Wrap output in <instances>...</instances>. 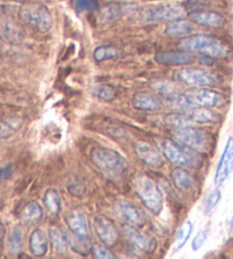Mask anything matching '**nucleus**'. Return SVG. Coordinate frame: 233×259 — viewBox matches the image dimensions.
Masks as SVG:
<instances>
[{"instance_id": "obj_4", "label": "nucleus", "mask_w": 233, "mask_h": 259, "mask_svg": "<svg viewBox=\"0 0 233 259\" xmlns=\"http://www.w3.org/2000/svg\"><path fill=\"white\" fill-rule=\"evenodd\" d=\"M159 149L164 157L177 166L189 168H200L203 166V159L199 155V152L183 144L180 145L172 140L160 141Z\"/></svg>"}, {"instance_id": "obj_36", "label": "nucleus", "mask_w": 233, "mask_h": 259, "mask_svg": "<svg viewBox=\"0 0 233 259\" xmlns=\"http://www.w3.org/2000/svg\"><path fill=\"white\" fill-rule=\"evenodd\" d=\"M91 253H92V256L97 259H114V258H116L108 249L104 247V245L98 244V243L92 244Z\"/></svg>"}, {"instance_id": "obj_12", "label": "nucleus", "mask_w": 233, "mask_h": 259, "mask_svg": "<svg viewBox=\"0 0 233 259\" xmlns=\"http://www.w3.org/2000/svg\"><path fill=\"white\" fill-rule=\"evenodd\" d=\"M93 229L98 238L107 247H113L118 242L119 233L114 223L105 216H97L93 220Z\"/></svg>"}, {"instance_id": "obj_1", "label": "nucleus", "mask_w": 233, "mask_h": 259, "mask_svg": "<svg viewBox=\"0 0 233 259\" xmlns=\"http://www.w3.org/2000/svg\"><path fill=\"white\" fill-rule=\"evenodd\" d=\"M179 48L188 53L205 55L212 59H225L230 54V48L225 42L212 35L196 34L182 39Z\"/></svg>"}, {"instance_id": "obj_13", "label": "nucleus", "mask_w": 233, "mask_h": 259, "mask_svg": "<svg viewBox=\"0 0 233 259\" xmlns=\"http://www.w3.org/2000/svg\"><path fill=\"white\" fill-rule=\"evenodd\" d=\"M25 39V31L14 20L0 16V40L11 45H20Z\"/></svg>"}, {"instance_id": "obj_32", "label": "nucleus", "mask_w": 233, "mask_h": 259, "mask_svg": "<svg viewBox=\"0 0 233 259\" xmlns=\"http://www.w3.org/2000/svg\"><path fill=\"white\" fill-rule=\"evenodd\" d=\"M93 96L104 102H110L116 97L115 89L108 84H99L92 89Z\"/></svg>"}, {"instance_id": "obj_37", "label": "nucleus", "mask_w": 233, "mask_h": 259, "mask_svg": "<svg viewBox=\"0 0 233 259\" xmlns=\"http://www.w3.org/2000/svg\"><path fill=\"white\" fill-rule=\"evenodd\" d=\"M208 235H209V231L207 229L200 230L194 238V240H192L191 242L192 250H194V251H198L199 249L203 248V245L206 243V241L208 239Z\"/></svg>"}, {"instance_id": "obj_9", "label": "nucleus", "mask_w": 233, "mask_h": 259, "mask_svg": "<svg viewBox=\"0 0 233 259\" xmlns=\"http://www.w3.org/2000/svg\"><path fill=\"white\" fill-rule=\"evenodd\" d=\"M188 103L194 106H201V108H216L223 104L224 97L214 91L210 89H201L197 87L195 89L183 94Z\"/></svg>"}, {"instance_id": "obj_8", "label": "nucleus", "mask_w": 233, "mask_h": 259, "mask_svg": "<svg viewBox=\"0 0 233 259\" xmlns=\"http://www.w3.org/2000/svg\"><path fill=\"white\" fill-rule=\"evenodd\" d=\"M176 79L191 87L214 86L217 82L216 75L208 71L195 68H181L176 72Z\"/></svg>"}, {"instance_id": "obj_20", "label": "nucleus", "mask_w": 233, "mask_h": 259, "mask_svg": "<svg viewBox=\"0 0 233 259\" xmlns=\"http://www.w3.org/2000/svg\"><path fill=\"white\" fill-rule=\"evenodd\" d=\"M132 104L136 109L142 111H157L162 106L159 98L149 92H139L133 96Z\"/></svg>"}, {"instance_id": "obj_34", "label": "nucleus", "mask_w": 233, "mask_h": 259, "mask_svg": "<svg viewBox=\"0 0 233 259\" xmlns=\"http://www.w3.org/2000/svg\"><path fill=\"white\" fill-rule=\"evenodd\" d=\"M221 198H222V193L218 189L214 190L213 192H210V193L207 195V198H206V200H205V204H204L205 213L212 212L215 209V207L218 204Z\"/></svg>"}, {"instance_id": "obj_23", "label": "nucleus", "mask_w": 233, "mask_h": 259, "mask_svg": "<svg viewBox=\"0 0 233 259\" xmlns=\"http://www.w3.org/2000/svg\"><path fill=\"white\" fill-rule=\"evenodd\" d=\"M171 181L173 185L182 192L190 191L195 184L192 176L182 168H178L176 170H173V172L171 174Z\"/></svg>"}, {"instance_id": "obj_19", "label": "nucleus", "mask_w": 233, "mask_h": 259, "mask_svg": "<svg viewBox=\"0 0 233 259\" xmlns=\"http://www.w3.org/2000/svg\"><path fill=\"white\" fill-rule=\"evenodd\" d=\"M155 61L163 65L180 66L194 62V56L188 52H160L155 55Z\"/></svg>"}, {"instance_id": "obj_15", "label": "nucleus", "mask_w": 233, "mask_h": 259, "mask_svg": "<svg viewBox=\"0 0 233 259\" xmlns=\"http://www.w3.org/2000/svg\"><path fill=\"white\" fill-rule=\"evenodd\" d=\"M115 209L121 218L132 226H142L146 223V213L129 201L119 200L115 203Z\"/></svg>"}, {"instance_id": "obj_11", "label": "nucleus", "mask_w": 233, "mask_h": 259, "mask_svg": "<svg viewBox=\"0 0 233 259\" xmlns=\"http://www.w3.org/2000/svg\"><path fill=\"white\" fill-rule=\"evenodd\" d=\"M134 150H136L137 157L147 166L156 169L164 166L162 151H159L156 146L151 145L150 143L145 141L138 142L134 146Z\"/></svg>"}, {"instance_id": "obj_21", "label": "nucleus", "mask_w": 233, "mask_h": 259, "mask_svg": "<svg viewBox=\"0 0 233 259\" xmlns=\"http://www.w3.org/2000/svg\"><path fill=\"white\" fill-rule=\"evenodd\" d=\"M30 250L35 257H43L48 251V238L47 234L41 230H35L30 235L29 240Z\"/></svg>"}, {"instance_id": "obj_29", "label": "nucleus", "mask_w": 233, "mask_h": 259, "mask_svg": "<svg viewBox=\"0 0 233 259\" xmlns=\"http://www.w3.org/2000/svg\"><path fill=\"white\" fill-rule=\"evenodd\" d=\"M119 56H120V51L113 46H99L93 51V59H95L97 62L118 59Z\"/></svg>"}, {"instance_id": "obj_39", "label": "nucleus", "mask_w": 233, "mask_h": 259, "mask_svg": "<svg viewBox=\"0 0 233 259\" xmlns=\"http://www.w3.org/2000/svg\"><path fill=\"white\" fill-rule=\"evenodd\" d=\"M96 0H75V7L78 11H91L97 8Z\"/></svg>"}, {"instance_id": "obj_6", "label": "nucleus", "mask_w": 233, "mask_h": 259, "mask_svg": "<svg viewBox=\"0 0 233 259\" xmlns=\"http://www.w3.org/2000/svg\"><path fill=\"white\" fill-rule=\"evenodd\" d=\"M20 17L26 25L41 33L48 32L53 24L52 15L48 7L38 3L26 4L22 6L20 10Z\"/></svg>"}, {"instance_id": "obj_17", "label": "nucleus", "mask_w": 233, "mask_h": 259, "mask_svg": "<svg viewBox=\"0 0 233 259\" xmlns=\"http://www.w3.org/2000/svg\"><path fill=\"white\" fill-rule=\"evenodd\" d=\"M189 20L192 23L214 29H222L226 25V20L221 14L212 11L194 12L189 14Z\"/></svg>"}, {"instance_id": "obj_40", "label": "nucleus", "mask_w": 233, "mask_h": 259, "mask_svg": "<svg viewBox=\"0 0 233 259\" xmlns=\"http://www.w3.org/2000/svg\"><path fill=\"white\" fill-rule=\"evenodd\" d=\"M12 174H13V168L11 164L0 167V183L7 180V178H10L12 176Z\"/></svg>"}, {"instance_id": "obj_35", "label": "nucleus", "mask_w": 233, "mask_h": 259, "mask_svg": "<svg viewBox=\"0 0 233 259\" xmlns=\"http://www.w3.org/2000/svg\"><path fill=\"white\" fill-rule=\"evenodd\" d=\"M21 122L17 119L7 120L6 122L0 124V136H11L19 129Z\"/></svg>"}, {"instance_id": "obj_42", "label": "nucleus", "mask_w": 233, "mask_h": 259, "mask_svg": "<svg viewBox=\"0 0 233 259\" xmlns=\"http://www.w3.org/2000/svg\"><path fill=\"white\" fill-rule=\"evenodd\" d=\"M0 65H2V62H0Z\"/></svg>"}, {"instance_id": "obj_28", "label": "nucleus", "mask_w": 233, "mask_h": 259, "mask_svg": "<svg viewBox=\"0 0 233 259\" xmlns=\"http://www.w3.org/2000/svg\"><path fill=\"white\" fill-rule=\"evenodd\" d=\"M43 211L41 205H40L37 201H31V202L26 203L23 209V213L22 217L23 220L28 223H37L42 218Z\"/></svg>"}, {"instance_id": "obj_38", "label": "nucleus", "mask_w": 233, "mask_h": 259, "mask_svg": "<svg viewBox=\"0 0 233 259\" xmlns=\"http://www.w3.org/2000/svg\"><path fill=\"white\" fill-rule=\"evenodd\" d=\"M69 192L73 195V196H82L84 191H86V186H84V183L82 182V180H73L69 183Z\"/></svg>"}, {"instance_id": "obj_3", "label": "nucleus", "mask_w": 233, "mask_h": 259, "mask_svg": "<svg viewBox=\"0 0 233 259\" xmlns=\"http://www.w3.org/2000/svg\"><path fill=\"white\" fill-rule=\"evenodd\" d=\"M132 186L143 204L154 215H159L162 212L164 207V196L157 183L151 177L145 175V174H138L132 178Z\"/></svg>"}, {"instance_id": "obj_5", "label": "nucleus", "mask_w": 233, "mask_h": 259, "mask_svg": "<svg viewBox=\"0 0 233 259\" xmlns=\"http://www.w3.org/2000/svg\"><path fill=\"white\" fill-rule=\"evenodd\" d=\"M91 160L97 168L106 174L121 176L128 170L129 163L122 154L111 149L97 147L91 152Z\"/></svg>"}, {"instance_id": "obj_27", "label": "nucleus", "mask_w": 233, "mask_h": 259, "mask_svg": "<svg viewBox=\"0 0 233 259\" xmlns=\"http://www.w3.org/2000/svg\"><path fill=\"white\" fill-rule=\"evenodd\" d=\"M43 202L46 208L52 215H58L62 209L61 196L55 189H49L43 195Z\"/></svg>"}, {"instance_id": "obj_2", "label": "nucleus", "mask_w": 233, "mask_h": 259, "mask_svg": "<svg viewBox=\"0 0 233 259\" xmlns=\"http://www.w3.org/2000/svg\"><path fill=\"white\" fill-rule=\"evenodd\" d=\"M188 16L185 5L178 2H163L147 6L139 11L138 17L145 23H160L183 20Z\"/></svg>"}, {"instance_id": "obj_43", "label": "nucleus", "mask_w": 233, "mask_h": 259, "mask_svg": "<svg viewBox=\"0 0 233 259\" xmlns=\"http://www.w3.org/2000/svg\"><path fill=\"white\" fill-rule=\"evenodd\" d=\"M125 2H127V0H125Z\"/></svg>"}, {"instance_id": "obj_25", "label": "nucleus", "mask_w": 233, "mask_h": 259, "mask_svg": "<svg viewBox=\"0 0 233 259\" xmlns=\"http://www.w3.org/2000/svg\"><path fill=\"white\" fill-rule=\"evenodd\" d=\"M194 30V26L191 24V21L178 20L169 22L165 28V33L171 37H180V35L190 34Z\"/></svg>"}, {"instance_id": "obj_30", "label": "nucleus", "mask_w": 233, "mask_h": 259, "mask_svg": "<svg viewBox=\"0 0 233 259\" xmlns=\"http://www.w3.org/2000/svg\"><path fill=\"white\" fill-rule=\"evenodd\" d=\"M152 88L155 89L156 93H158L163 98L173 95V94L179 93L178 87L173 82L165 81V80H157V81L152 82Z\"/></svg>"}, {"instance_id": "obj_18", "label": "nucleus", "mask_w": 233, "mask_h": 259, "mask_svg": "<svg viewBox=\"0 0 233 259\" xmlns=\"http://www.w3.org/2000/svg\"><path fill=\"white\" fill-rule=\"evenodd\" d=\"M136 10V5L131 3H113L104 7L99 14V21L101 23H109L121 19L125 14H129Z\"/></svg>"}, {"instance_id": "obj_31", "label": "nucleus", "mask_w": 233, "mask_h": 259, "mask_svg": "<svg viewBox=\"0 0 233 259\" xmlns=\"http://www.w3.org/2000/svg\"><path fill=\"white\" fill-rule=\"evenodd\" d=\"M8 243H10V249L13 253H19L23 247V231L21 230L20 226H15L12 230L10 238H8Z\"/></svg>"}, {"instance_id": "obj_22", "label": "nucleus", "mask_w": 233, "mask_h": 259, "mask_svg": "<svg viewBox=\"0 0 233 259\" xmlns=\"http://www.w3.org/2000/svg\"><path fill=\"white\" fill-rule=\"evenodd\" d=\"M186 117L191 122L196 123H207L215 120V114L208 108H201V106H194L188 109L185 113Z\"/></svg>"}, {"instance_id": "obj_10", "label": "nucleus", "mask_w": 233, "mask_h": 259, "mask_svg": "<svg viewBox=\"0 0 233 259\" xmlns=\"http://www.w3.org/2000/svg\"><path fill=\"white\" fill-rule=\"evenodd\" d=\"M233 171V136L227 138L225 147L219 159L216 172H215L214 183L217 187L225 183Z\"/></svg>"}, {"instance_id": "obj_16", "label": "nucleus", "mask_w": 233, "mask_h": 259, "mask_svg": "<svg viewBox=\"0 0 233 259\" xmlns=\"http://www.w3.org/2000/svg\"><path fill=\"white\" fill-rule=\"evenodd\" d=\"M66 225L73 236L81 240H89V232L86 217L79 210H71L65 216Z\"/></svg>"}, {"instance_id": "obj_26", "label": "nucleus", "mask_w": 233, "mask_h": 259, "mask_svg": "<svg viewBox=\"0 0 233 259\" xmlns=\"http://www.w3.org/2000/svg\"><path fill=\"white\" fill-rule=\"evenodd\" d=\"M49 240H50L53 249L58 253L66 252L67 248H69V241H67L65 234L58 227L51 226L49 229Z\"/></svg>"}, {"instance_id": "obj_14", "label": "nucleus", "mask_w": 233, "mask_h": 259, "mask_svg": "<svg viewBox=\"0 0 233 259\" xmlns=\"http://www.w3.org/2000/svg\"><path fill=\"white\" fill-rule=\"evenodd\" d=\"M123 233L125 238H127L134 247L142 250V251L152 253L156 250V248H157V241H156L154 236L142 233V232L138 231L132 226H124Z\"/></svg>"}, {"instance_id": "obj_41", "label": "nucleus", "mask_w": 233, "mask_h": 259, "mask_svg": "<svg viewBox=\"0 0 233 259\" xmlns=\"http://www.w3.org/2000/svg\"><path fill=\"white\" fill-rule=\"evenodd\" d=\"M0 2H5V3H24L25 0H0Z\"/></svg>"}, {"instance_id": "obj_24", "label": "nucleus", "mask_w": 233, "mask_h": 259, "mask_svg": "<svg viewBox=\"0 0 233 259\" xmlns=\"http://www.w3.org/2000/svg\"><path fill=\"white\" fill-rule=\"evenodd\" d=\"M192 230H194V226H192V223L190 221L185 222L180 227H179V230L176 233V238H174L173 241V252H177L185 247L188 240L190 239Z\"/></svg>"}, {"instance_id": "obj_7", "label": "nucleus", "mask_w": 233, "mask_h": 259, "mask_svg": "<svg viewBox=\"0 0 233 259\" xmlns=\"http://www.w3.org/2000/svg\"><path fill=\"white\" fill-rule=\"evenodd\" d=\"M173 135L178 142L182 143L183 145L190 147V149L197 152H205L208 150V134L201 131V129L195 128L192 126H187L183 128L174 129Z\"/></svg>"}, {"instance_id": "obj_33", "label": "nucleus", "mask_w": 233, "mask_h": 259, "mask_svg": "<svg viewBox=\"0 0 233 259\" xmlns=\"http://www.w3.org/2000/svg\"><path fill=\"white\" fill-rule=\"evenodd\" d=\"M190 122V120L188 119L185 114H169L165 118V123H166L168 127H171L173 131L174 129L191 126Z\"/></svg>"}]
</instances>
